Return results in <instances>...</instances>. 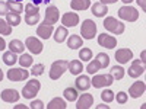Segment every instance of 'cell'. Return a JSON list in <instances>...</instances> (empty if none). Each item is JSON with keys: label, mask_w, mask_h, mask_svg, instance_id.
Here are the masks:
<instances>
[{"label": "cell", "mask_w": 146, "mask_h": 109, "mask_svg": "<svg viewBox=\"0 0 146 109\" xmlns=\"http://www.w3.org/2000/svg\"><path fill=\"white\" fill-rule=\"evenodd\" d=\"M143 73H145V66L140 63V60H135V61L131 63V66L129 67V77L137 79L143 74Z\"/></svg>", "instance_id": "cell-14"}, {"label": "cell", "mask_w": 146, "mask_h": 109, "mask_svg": "<svg viewBox=\"0 0 146 109\" xmlns=\"http://www.w3.org/2000/svg\"><path fill=\"white\" fill-rule=\"evenodd\" d=\"M0 98H2V100L6 102V103H13V102L19 100L21 93L15 89H5L2 93H0Z\"/></svg>", "instance_id": "cell-12"}, {"label": "cell", "mask_w": 146, "mask_h": 109, "mask_svg": "<svg viewBox=\"0 0 146 109\" xmlns=\"http://www.w3.org/2000/svg\"><path fill=\"white\" fill-rule=\"evenodd\" d=\"M67 35H69V32H67V28H66V26H58V28L54 31V41L58 42V44H62V42L66 41Z\"/></svg>", "instance_id": "cell-23"}, {"label": "cell", "mask_w": 146, "mask_h": 109, "mask_svg": "<svg viewBox=\"0 0 146 109\" xmlns=\"http://www.w3.org/2000/svg\"><path fill=\"white\" fill-rule=\"evenodd\" d=\"M63 95H64V99L69 100V102H75V100L79 98L76 87H66L64 92H63Z\"/></svg>", "instance_id": "cell-26"}, {"label": "cell", "mask_w": 146, "mask_h": 109, "mask_svg": "<svg viewBox=\"0 0 146 109\" xmlns=\"http://www.w3.org/2000/svg\"><path fill=\"white\" fill-rule=\"evenodd\" d=\"M67 70L72 73V74H80L82 70H83V66H82V61L80 60H72V61H69V66H67Z\"/></svg>", "instance_id": "cell-22"}, {"label": "cell", "mask_w": 146, "mask_h": 109, "mask_svg": "<svg viewBox=\"0 0 146 109\" xmlns=\"http://www.w3.org/2000/svg\"><path fill=\"white\" fill-rule=\"evenodd\" d=\"M31 109H44L45 106H44V103H42V100H32L31 102V106H29Z\"/></svg>", "instance_id": "cell-42"}, {"label": "cell", "mask_w": 146, "mask_h": 109, "mask_svg": "<svg viewBox=\"0 0 146 109\" xmlns=\"http://www.w3.org/2000/svg\"><path fill=\"white\" fill-rule=\"evenodd\" d=\"M6 22L9 23L12 28L18 26L21 23V15L19 13H13V12H9V13L6 15Z\"/></svg>", "instance_id": "cell-29"}, {"label": "cell", "mask_w": 146, "mask_h": 109, "mask_svg": "<svg viewBox=\"0 0 146 109\" xmlns=\"http://www.w3.org/2000/svg\"><path fill=\"white\" fill-rule=\"evenodd\" d=\"M96 108H98V109H104V108H105V109H108L110 106H108V105H98Z\"/></svg>", "instance_id": "cell-48"}, {"label": "cell", "mask_w": 146, "mask_h": 109, "mask_svg": "<svg viewBox=\"0 0 146 109\" xmlns=\"http://www.w3.org/2000/svg\"><path fill=\"white\" fill-rule=\"evenodd\" d=\"M9 12H10V9H9L7 3L6 2H0V16H6Z\"/></svg>", "instance_id": "cell-41"}, {"label": "cell", "mask_w": 146, "mask_h": 109, "mask_svg": "<svg viewBox=\"0 0 146 109\" xmlns=\"http://www.w3.org/2000/svg\"><path fill=\"white\" fill-rule=\"evenodd\" d=\"M80 33L83 39H94V36L96 35V23L92 19H85L82 22Z\"/></svg>", "instance_id": "cell-4"}, {"label": "cell", "mask_w": 146, "mask_h": 109, "mask_svg": "<svg viewBox=\"0 0 146 109\" xmlns=\"http://www.w3.org/2000/svg\"><path fill=\"white\" fill-rule=\"evenodd\" d=\"M117 0H100V3H104V5H110V3H115Z\"/></svg>", "instance_id": "cell-46"}, {"label": "cell", "mask_w": 146, "mask_h": 109, "mask_svg": "<svg viewBox=\"0 0 146 109\" xmlns=\"http://www.w3.org/2000/svg\"><path fill=\"white\" fill-rule=\"evenodd\" d=\"M62 23H63V26H66V28L76 26L78 23H79V16H78V13H75V12H67V13H64V15L62 16Z\"/></svg>", "instance_id": "cell-15"}, {"label": "cell", "mask_w": 146, "mask_h": 109, "mask_svg": "<svg viewBox=\"0 0 146 109\" xmlns=\"http://www.w3.org/2000/svg\"><path fill=\"white\" fill-rule=\"evenodd\" d=\"M110 74L113 76L114 80H121V79L124 77V74H126V70L121 67V66H114L111 68V73H110Z\"/></svg>", "instance_id": "cell-30"}, {"label": "cell", "mask_w": 146, "mask_h": 109, "mask_svg": "<svg viewBox=\"0 0 146 109\" xmlns=\"http://www.w3.org/2000/svg\"><path fill=\"white\" fill-rule=\"evenodd\" d=\"M91 10H92V13L96 16V18H104L107 13H108V7H107V5H104V3H94V6L91 7Z\"/></svg>", "instance_id": "cell-19"}, {"label": "cell", "mask_w": 146, "mask_h": 109, "mask_svg": "<svg viewBox=\"0 0 146 109\" xmlns=\"http://www.w3.org/2000/svg\"><path fill=\"white\" fill-rule=\"evenodd\" d=\"M12 33V26L3 19H0V35H10Z\"/></svg>", "instance_id": "cell-35"}, {"label": "cell", "mask_w": 146, "mask_h": 109, "mask_svg": "<svg viewBox=\"0 0 146 109\" xmlns=\"http://www.w3.org/2000/svg\"><path fill=\"white\" fill-rule=\"evenodd\" d=\"M7 79L10 81H22V80H27L29 76V71L28 70H23V68H10L7 70Z\"/></svg>", "instance_id": "cell-7"}, {"label": "cell", "mask_w": 146, "mask_h": 109, "mask_svg": "<svg viewBox=\"0 0 146 109\" xmlns=\"http://www.w3.org/2000/svg\"><path fill=\"white\" fill-rule=\"evenodd\" d=\"M121 2H123V3H126V5H130V3L133 2V0H121Z\"/></svg>", "instance_id": "cell-49"}, {"label": "cell", "mask_w": 146, "mask_h": 109, "mask_svg": "<svg viewBox=\"0 0 146 109\" xmlns=\"http://www.w3.org/2000/svg\"><path fill=\"white\" fill-rule=\"evenodd\" d=\"M114 92L113 90H110V89H105V90H102V93H101V99L105 102V103H111L113 100H114Z\"/></svg>", "instance_id": "cell-33"}, {"label": "cell", "mask_w": 146, "mask_h": 109, "mask_svg": "<svg viewBox=\"0 0 146 109\" xmlns=\"http://www.w3.org/2000/svg\"><path fill=\"white\" fill-rule=\"evenodd\" d=\"M79 58L82 60V61H91L92 50H91V48H82V50L79 51Z\"/></svg>", "instance_id": "cell-34"}, {"label": "cell", "mask_w": 146, "mask_h": 109, "mask_svg": "<svg viewBox=\"0 0 146 109\" xmlns=\"http://www.w3.org/2000/svg\"><path fill=\"white\" fill-rule=\"evenodd\" d=\"M146 51H142V54H140V61H142V64H145L146 63Z\"/></svg>", "instance_id": "cell-45"}, {"label": "cell", "mask_w": 146, "mask_h": 109, "mask_svg": "<svg viewBox=\"0 0 146 109\" xmlns=\"http://www.w3.org/2000/svg\"><path fill=\"white\" fill-rule=\"evenodd\" d=\"M18 61H19V64H21L23 68H27V67H31V66H32L34 58H32V55H31V54H25V53H22V54H21V57L18 58Z\"/></svg>", "instance_id": "cell-28"}, {"label": "cell", "mask_w": 146, "mask_h": 109, "mask_svg": "<svg viewBox=\"0 0 146 109\" xmlns=\"http://www.w3.org/2000/svg\"><path fill=\"white\" fill-rule=\"evenodd\" d=\"M67 47L70 50H78L83 47V38H80L79 35H70V38L67 39Z\"/></svg>", "instance_id": "cell-21"}, {"label": "cell", "mask_w": 146, "mask_h": 109, "mask_svg": "<svg viewBox=\"0 0 146 109\" xmlns=\"http://www.w3.org/2000/svg\"><path fill=\"white\" fill-rule=\"evenodd\" d=\"M104 28H105V31H108V32H111L113 35H121L124 32V23H121L120 20H117L115 18H111V16H108V18H105V20H104Z\"/></svg>", "instance_id": "cell-1"}, {"label": "cell", "mask_w": 146, "mask_h": 109, "mask_svg": "<svg viewBox=\"0 0 146 109\" xmlns=\"http://www.w3.org/2000/svg\"><path fill=\"white\" fill-rule=\"evenodd\" d=\"M44 70H45L44 64H35V66H32L31 74H32L34 77H36V76H41V74H44Z\"/></svg>", "instance_id": "cell-38"}, {"label": "cell", "mask_w": 146, "mask_h": 109, "mask_svg": "<svg viewBox=\"0 0 146 109\" xmlns=\"http://www.w3.org/2000/svg\"><path fill=\"white\" fill-rule=\"evenodd\" d=\"M53 32H54L53 25H47V23H41V25H38V28H36V35H38L41 39H48L53 35Z\"/></svg>", "instance_id": "cell-17"}, {"label": "cell", "mask_w": 146, "mask_h": 109, "mask_svg": "<svg viewBox=\"0 0 146 109\" xmlns=\"http://www.w3.org/2000/svg\"><path fill=\"white\" fill-rule=\"evenodd\" d=\"M41 89V83L36 80V79H31L25 86H23V90H22V96L25 99H34L36 95H38Z\"/></svg>", "instance_id": "cell-3"}, {"label": "cell", "mask_w": 146, "mask_h": 109, "mask_svg": "<svg viewBox=\"0 0 146 109\" xmlns=\"http://www.w3.org/2000/svg\"><path fill=\"white\" fill-rule=\"evenodd\" d=\"M118 16L123 20H127V22H136L139 19V12L135 7L126 5V6L118 9Z\"/></svg>", "instance_id": "cell-5"}, {"label": "cell", "mask_w": 146, "mask_h": 109, "mask_svg": "<svg viewBox=\"0 0 146 109\" xmlns=\"http://www.w3.org/2000/svg\"><path fill=\"white\" fill-rule=\"evenodd\" d=\"M96 61L100 63V66H101V68H105V67H108V64H110V57L105 54V53H100L98 55H96Z\"/></svg>", "instance_id": "cell-32"}, {"label": "cell", "mask_w": 146, "mask_h": 109, "mask_svg": "<svg viewBox=\"0 0 146 109\" xmlns=\"http://www.w3.org/2000/svg\"><path fill=\"white\" fill-rule=\"evenodd\" d=\"M40 22V13H36V15H25V23L27 25H35V23H38Z\"/></svg>", "instance_id": "cell-39"}, {"label": "cell", "mask_w": 146, "mask_h": 109, "mask_svg": "<svg viewBox=\"0 0 146 109\" xmlns=\"http://www.w3.org/2000/svg\"><path fill=\"white\" fill-rule=\"evenodd\" d=\"M115 60L120 64H127L129 61L133 60V53L129 48H120L115 51Z\"/></svg>", "instance_id": "cell-13"}, {"label": "cell", "mask_w": 146, "mask_h": 109, "mask_svg": "<svg viewBox=\"0 0 146 109\" xmlns=\"http://www.w3.org/2000/svg\"><path fill=\"white\" fill-rule=\"evenodd\" d=\"M98 44L101 47H105L108 50H113L117 47V38L113 35H107V33H101L98 35Z\"/></svg>", "instance_id": "cell-10"}, {"label": "cell", "mask_w": 146, "mask_h": 109, "mask_svg": "<svg viewBox=\"0 0 146 109\" xmlns=\"http://www.w3.org/2000/svg\"><path fill=\"white\" fill-rule=\"evenodd\" d=\"M114 100H117V103H120V105H124L129 100V95L126 92H118L117 96H114Z\"/></svg>", "instance_id": "cell-37"}, {"label": "cell", "mask_w": 146, "mask_h": 109, "mask_svg": "<svg viewBox=\"0 0 146 109\" xmlns=\"http://www.w3.org/2000/svg\"><path fill=\"white\" fill-rule=\"evenodd\" d=\"M75 84H76V89L80 90V92H85L91 87V79L88 76H79L78 74V79L75 80Z\"/></svg>", "instance_id": "cell-18"}, {"label": "cell", "mask_w": 146, "mask_h": 109, "mask_svg": "<svg viewBox=\"0 0 146 109\" xmlns=\"http://www.w3.org/2000/svg\"><path fill=\"white\" fill-rule=\"evenodd\" d=\"M25 48H27V47L23 45V42H22V41H19V39H12V41L9 42V50H10L12 53L22 54Z\"/></svg>", "instance_id": "cell-24"}, {"label": "cell", "mask_w": 146, "mask_h": 109, "mask_svg": "<svg viewBox=\"0 0 146 109\" xmlns=\"http://www.w3.org/2000/svg\"><path fill=\"white\" fill-rule=\"evenodd\" d=\"M67 66H69V61H66V60H57V61H54L50 68V79L58 80L64 74V71H67Z\"/></svg>", "instance_id": "cell-2"}, {"label": "cell", "mask_w": 146, "mask_h": 109, "mask_svg": "<svg viewBox=\"0 0 146 109\" xmlns=\"http://www.w3.org/2000/svg\"><path fill=\"white\" fill-rule=\"evenodd\" d=\"M5 48H6V41L2 38V36H0V51H3Z\"/></svg>", "instance_id": "cell-44"}, {"label": "cell", "mask_w": 146, "mask_h": 109, "mask_svg": "<svg viewBox=\"0 0 146 109\" xmlns=\"http://www.w3.org/2000/svg\"><path fill=\"white\" fill-rule=\"evenodd\" d=\"M3 80V71H2V68H0V81Z\"/></svg>", "instance_id": "cell-50"}, {"label": "cell", "mask_w": 146, "mask_h": 109, "mask_svg": "<svg viewBox=\"0 0 146 109\" xmlns=\"http://www.w3.org/2000/svg\"><path fill=\"white\" fill-rule=\"evenodd\" d=\"M101 70V66H100V63L96 61V60H94V61H89V64H88V67H86V71L89 73V74H95L96 71H100Z\"/></svg>", "instance_id": "cell-36"}, {"label": "cell", "mask_w": 146, "mask_h": 109, "mask_svg": "<svg viewBox=\"0 0 146 109\" xmlns=\"http://www.w3.org/2000/svg\"><path fill=\"white\" fill-rule=\"evenodd\" d=\"M25 47L28 48V50L31 51V54H41L42 53V42L38 39V38H35V36H28L27 41H25Z\"/></svg>", "instance_id": "cell-8"}, {"label": "cell", "mask_w": 146, "mask_h": 109, "mask_svg": "<svg viewBox=\"0 0 146 109\" xmlns=\"http://www.w3.org/2000/svg\"><path fill=\"white\" fill-rule=\"evenodd\" d=\"M7 6H9V9L13 12V13H22L23 12V5L22 3H19V2H12V0H7Z\"/></svg>", "instance_id": "cell-31"}, {"label": "cell", "mask_w": 146, "mask_h": 109, "mask_svg": "<svg viewBox=\"0 0 146 109\" xmlns=\"http://www.w3.org/2000/svg\"><path fill=\"white\" fill-rule=\"evenodd\" d=\"M145 90H146L145 81H135L130 86V89H129V96L133 98V99H137V98H140V96L145 93Z\"/></svg>", "instance_id": "cell-11"}, {"label": "cell", "mask_w": 146, "mask_h": 109, "mask_svg": "<svg viewBox=\"0 0 146 109\" xmlns=\"http://www.w3.org/2000/svg\"><path fill=\"white\" fill-rule=\"evenodd\" d=\"M40 12V9H38V6H34L32 3H29V5H27L25 6V15H36Z\"/></svg>", "instance_id": "cell-40"}, {"label": "cell", "mask_w": 146, "mask_h": 109, "mask_svg": "<svg viewBox=\"0 0 146 109\" xmlns=\"http://www.w3.org/2000/svg\"><path fill=\"white\" fill-rule=\"evenodd\" d=\"M60 18V12L56 6H48L45 10V18H44V23L47 25H54V23L58 22Z\"/></svg>", "instance_id": "cell-9"}, {"label": "cell", "mask_w": 146, "mask_h": 109, "mask_svg": "<svg viewBox=\"0 0 146 109\" xmlns=\"http://www.w3.org/2000/svg\"><path fill=\"white\" fill-rule=\"evenodd\" d=\"M76 100H78V103H76L78 109H88L94 105V96L91 93H82V96L78 98Z\"/></svg>", "instance_id": "cell-16"}, {"label": "cell", "mask_w": 146, "mask_h": 109, "mask_svg": "<svg viewBox=\"0 0 146 109\" xmlns=\"http://www.w3.org/2000/svg\"><path fill=\"white\" fill-rule=\"evenodd\" d=\"M66 108H67V105L62 98H54L47 105V109H66Z\"/></svg>", "instance_id": "cell-25"}, {"label": "cell", "mask_w": 146, "mask_h": 109, "mask_svg": "<svg viewBox=\"0 0 146 109\" xmlns=\"http://www.w3.org/2000/svg\"><path fill=\"white\" fill-rule=\"evenodd\" d=\"M136 2H137V5L142 7V10L145 12V10H146V3H145V0H136Z\"/></svg>", "instance_id": "cell-43"}, {"label": "cell", "mask_w": 146, "mask_h": 109, "mask_svg": "<svg viewBox=\"0 0 146 109\" xmlns=\"http://www.w3.org/2000/svg\"><path fill=\"white\" fill-rule=\"evenodd\" d=\"M15 109H28V106H25V105H16Z\"/></svg>", "instance_id": "cell-47"}, {"label": "cell", "mask_w": 146, "mask_h": 109, "mask_svg": "<svg viewBox=\"0 0 146 109\" xmlns=\"http://www.w3.org/2000/svg\"><path fill=\"white\" fill-rule=\"evenodd\" d=\"M18 58H19V57L16 55V53H12V51L9 50V51H6V53L3 54V63H5L6 66H10V67H12V66L18 61Z\"/></svg>", "instance_id": "cell-27"}, {"label": "cell", "mask_w": 146, "mask_h": 109, "mask_svg": "<svg viewBox=\"0 0 146 109\" xmlns=\"http://www.w3.org/2000/svg\"><path fill=\"white\" fill-rule=\"evenodd\" d=\"M70 7L73 10H88L91 7V0H72Z\"/></svg>", "instance_id": "cell-20"}, {"label": "cell", "mask_w": 146, "mask_h": 109, "mask_svg": "<svg viewBox=\"0 0 146 109\" xmlns=\"http://www.w3.org/2000/svg\"><path fill=\"white\" fill-rule=\"evenodd\" d=\"M113 83H114V79L111 74H96L91 80V86H94L96 89H101V87L111 86Z\"/></svg>", "instance_id": "cell-6"}]
</instances>
